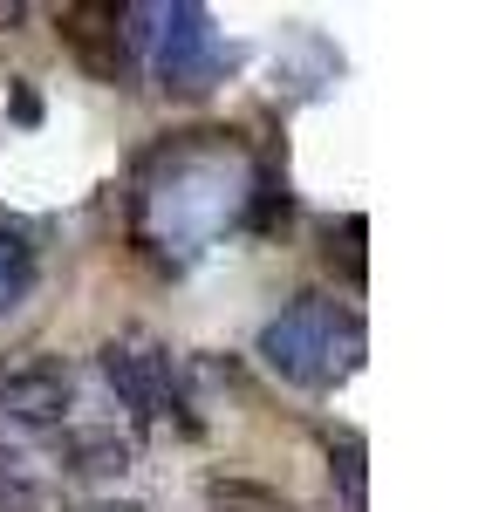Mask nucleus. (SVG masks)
Here are the masks:
<instances>
[{"mask_svg": "<svg viewBox=\"0 0 492 512\" xmlns=\"http://www.w3.org/2000/svg\"><path fill=\"white\" fill-rule=\"evenodd\" d=\"M76 512H144V506H130V499H89V506H76Z\"/></svg>", "mask_w": 492, "mask_h": 512, "instance_id": "obj_8", "label": "nucleus"}, {"mask_svg": "<svg viewBox=\"0 0 492 512\" xmlns=\"http://www.w3.org/2000/svg\"><path fill=\"white\" fill-rule=\"evenodd\" d=\"M0 512H55V499H48V492H41L35 478L7 472V478H0Z\"/></svg>", "mask_w": 492, "mask_h": 512, "instance_id": "obj_7", "label": "nucleus"}, {"mask_svg": "<svg viewBox=\"0 0 492 512\" xmlns=\"http://www.w3.org/2000/svg\"><path fill=\"white\" fill-rule=\"evenodd\" d=\"M260 355L281 369L287 383L322 390V383H335V376L356 369V355H363V328H356V315H342L335 301H301L294 315H281L267 335H260Z\"/></svg>", "mask_w": 492, "mask_h": 512, "instance_id": "obj_1", "label": "nucleus"}, {"mask_svg": "<svg viewBox=\"0 0 492 512\" xmlns=\"http://www.w3.org/2000/svg\"><path fill=\"white\" fill-rule=\"evenodd\" d=\"M55 465L69 478H82V485H117L137 465V444L117 424H62L55 431Z\"/></svg>", "mask_w": 492, "mask_h": 512, "instance_id": "obj_4", "label": "nucleus"}, {"mask_svg": "<svg viewBox=\"0 0 492 512\" xmlns=\"http://www.w3.org/2000/svg\"><path fill=\"white\" fill-rule=\"evenodd\" d=\"M76 410V369L48 349L0 355V417L21 431H62Z\"/></svg>", "mask_w": 492, "mask_h": 512, "instance_id": "obj_2", "label": "nucleus"}, {"mask_svg": "<svg viewBox=\"0 0 492 512\" xmlns=\"http://www.w3.org/2000/svg\"><path fill=\"white\" fill-rule=\"evenodd\" d=\"M7 472H14V458H7V451H0V478H7Z\"/></svg>", "mask_w": 492, "mask_h": 512, "instance_id": "obj_9", "label": "nucleus"}, {"mask_svg": "<svg viewBox=\"0 0 492 512\" xmlns=\"http://www.w3.org/2000/svg\"><path fill=\"white\" fill-rule=\"evenodd\" d=\"M41 280V253L28 233H14V226H0V315L7 308H21L28 294H35Z\"/></svg>", "mask_w": 492, "mask_h": 512, "instance_id": "obj_5", "label": "nucleus"}, {"mask_svg": "<svg viewBox=\"0 0 492 512\" xmlns=\"http://www.w3.org/2000/svg\"><path fill=\"white\" fill-rule=\"evenodd\" d=\"M103 376H110V390H117L144 424L185 410V403H178V369H171V355H164L158 342H110V349H103Z\"/></svg>", "mask_w": 492, "mask_h": 512, "instance_id": "obj_3", "label": "nucleus"}, {"mask_svg": "<svg viewBox=\"0 0 492 512\" xmlns=\"http://www.w3.org/2000/svg\"><path fill=\"white\" fill-rule=\"evenodd\" d=\"M212 512H287L274 492H260V485H240V478H226V485H212Z\"/></svg>", "mask_w": 492, "mask_h": 512, "instance_id": "obj_6", "label": "nucleus"}]
</instances>
